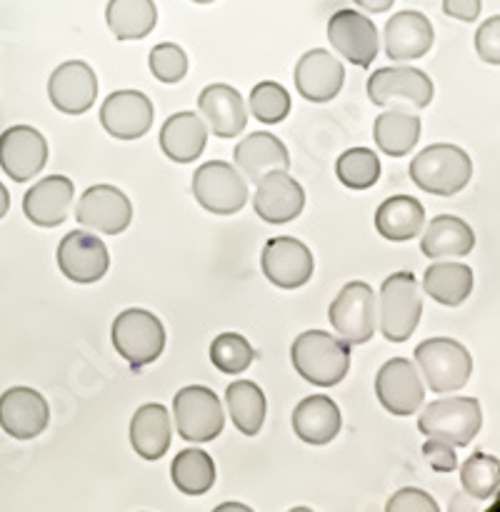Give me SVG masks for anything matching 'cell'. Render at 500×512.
Here are the masks:
<instances>
[{
  "instance_id": "7",
  "label": "cell",
  "mask_w": 500,
  "mask_h": 512,
  "mask_svg": "<svg viewBox=\"0 0 500 512\" xmlns=\"http://www.w3.org/2000/svg\"><path fill=\"white\" fill-rule=\"evenodd\" d=\"M173 418L185 443L203 445L218 438L225 428V413L218 395L205 385H188L173 398Z\"/></svg>"
},
{
  "instance_id": "47",
  "label": "cell",
  "mask_w": 500,
  "mask_h": 512,
  "mask_svg": "<svg viewBox=\"0 0 500 512\" xmlns=\"http://www.w3.org/2000/svg\"><path fill=\"white\" fill-rule=\"evenodd\" d=\"M228 510H243V512H248L250 508H245V505H240V503H223V505H218V508H215V512H228Z\"/></svg>"
},
{
  "instance_id": "6",
  "label": "cell",
  "mask_w": 500,
  "mask_h": 512,
  "mask_svg": "<svg viewBox=\"0 0 500 512\" xmlns=\"http://www.w3.org/2000/svg\"><path fill=\"white\" fill-rule=\"evenodd\" d=\"M483 410L475 398H445L425 405L418 418V430L425 438L443 440L453 448H468L480 433Z\"/></svg>"
},
{
  "instance_id": "33",
  "label": "cell",
  "mask_w": 500,
  "mask_h": 512,
  "mask_svg": "<svg viewBox=\"0 0 500 512\" xmlns=\"http://www.w3.org/2000/svg\"><path fill=\"white\" fill-rule=\"evenodd\" d=\"M105 23L118 40H143L158 23L155 0H108Z\"/></svg>"
},
{
  "instance_id": "39",
  "label": "cell",
  "mask_w": 500,
  "mask_h": 512,
  "mask_svg": "<svg viewBox=\"0 0 500 512\" xmlns=\"http://www.w3.org/2000/svg\"><path fill=\"white\" fill-rule=\"evenodd\" d=\"M255 360V350L243 335L223 333L210 343V363L225 375H238L250 368Z\"/></svg>"
},
{
  "instance_id": "19",
  "label": "cell",
  "mask_w": 500,
  "mask_h": 512,
  "mask_svg": "<svg viewBox=\"0 0 500 512\" xmlns=\"http://www.w3.org/2000/svg\"><path fill=\"white\" fill-rule=\"evenodd\" d=\"M155 118L153 103L140 90H115L103 100L100 125L118 140H138L150 130Z\"/></svg>"
},
{
  "instance_id": "14",
  "label": "cell",
  "mask_w": 500,
  "mask_h": 512,
  "mask_svg": "<svg viewBox=\"0 0 500 512\" xmlns=\"http://www.w3.org/2000/svg\"><path fill=\"white\" fill-rule=\"evenodd\" d=\"M375 395L390 415L408 418L423 408L425 385L410 360L390 358L375 375Z\"/></svg>"
},
{
  "instance_id": "28",
  "label": "cell",
  "mask_w": 500,
  "mask_h": 512,
  "mask_svg": "<svg viewBox=\"0 0 500 512\" xmlns=\"http://www.w3.org/2000/svg\"><path fill=\"white\" fill-rule=\"evenodd\" d=\"M130 448L140 455L143 460L165 458L173 443V428H170V413L165 405L160 403H145L130 418L128 428Z\"/></svg>"
},
{
  "instance_id": "35",
  "label": "cell",
  "mask_w": 500,
  "mask_h": 512,
  "mask_svg": "<svg viewBox=\"0 0 500 512\" xmlns=\"http://www.w3.org/2000/svg\"><path fill=\"white\" fill-rule=\"evenodd\" d=\"M170 480L183 495L198 498L215 485V463L205 450H180L170 463Z\"/></svg>"
},
{
  "instance_id": "38",
  "label": "cell",
  "mask_w": 500,
  "mask_h": 512,
  "mask_svg": "<svg viewBox=\"0 0 500 512\" xmlns=\"http://www.w3.org/2000/svg\"><path fill=\"white\" fill-rule=\"evenodd\" d=\"M250 115L263 125H278L290 115L293 100H290L288 88H283L275 80H260L248 98Z\"/></svg>"
},
{
  "instance_id": "5",
  "label": "cell",
  "mask_w": 500,
  "mask_h": 512,
  "mask_svg": "<svg viewBox=\"0 0 500 512\" xmlns=\"http://www.w3.org/2000/svg\"><path fill=\"white\" fill-rule=\"evenodd\" d=\"M415 363L433 393H455L473 375L468 348L453 338H428L415 348Z\"/></svg>"
},
{
  "instance_id": "41",
  "label": "cell",
  "mask_w": 500,
  "mask_h": 512,
  "mask_svg": "<svg viewBox=\"0 0 500 512\" xmlns=\"http://www.w3.org/2000/svg\"><path fill=\"white\" fill-rule=\"evenodd\" d=\"M475 50L483 63L493 68L500 65V15H493L475 30Z\"/></svg>"
},
{
  "instance_id": "4",
  "label": "cell",
  "mask_w": 500,
  "mask_h": 512,
  "mask_svg": "<svg viewBox=\"0 0 500 512\" xmlns=\"http://www.w3.org/2000/svg\"><path fill=\"white\" fill-rule=\"evenodd\" d=\"M113 348L133 370L155 363L165 350V328L158 315L143 308H128L110 328Z\"/></svg>"
},
{
  "instance_id": "32",
  "label": "cell",
  "mask_w": 500,
  "mask_h": 512,
  "mask_svg": "<svg viewBox=\"0 0 500 512\" xmlns=\"http://www.w3.org/2000/svg\"><path fill=\"white\" fill-rule=\"evenodd\" d=\"M423 290L435 303L458 308L473 293V270L463 263H433L423 275Z\"/></svg>"
},
{
  "instance_id": "40",
  "label": "cell",
  "mask_w": 500,
  "mask_h": 512,
  "mask_svg": "<svg viewBox=\"0 0 500 512\" xmlns=\"http://www.w3.org/2000/svg\"><path fill=\"white\" fill-rule=\"evenodd\" d=\"M148 68L155 80L165 85H175L188 75V55L178 43H158L150 48Z\"/></svg>"
},
{
  "instance_id": "18",
  "label": "cell",
  "mask_w": 500,
  "mask_h": 512,
  "mask_svg": "<svg viewBox=\"0 0 500 512\" xmlns=\"http://www.w3.org/2000/svg\"><path fill=\"white\" fill-rule=\"evenodd\" d=\"M305 208V190L288 170H273L255 183L253 210L270 225H285Z\"/></svg>"
},
{
  "instance_id": "13",
  "label": "cell",
  "mask_w": 500,
  "mask_h": 512,
  "mask_svg": "<svg viewBox=\"0 0 500 512\" xmlns=\"http://www.w3.org/2000/svg\"><path fill=\"white\" fill-rule=\"evenodd\" d=\"M260 268L263 275L270 280V285L280 290H298L313 278L315 260L313 253L298 238H270L265 243L263 255H260Z\"/></svg>"
},
{
  "instance_id": "42",
  "label": "cell",
  "mask_w": 500,
  "mask_h": 512,
  "mask_svg": "<svg viewBox=\"0 0 500 512\" xmlns=\"http://www.w3.org/2000/svg\"><path fill=\"white\" fill-rule=\"evenodd\" d=\"M438 503L430 498L425 490L418 488H403L395 495H390L385 503V512H438Z\"/></svg>"
},
{
  "instance_id": "20",
  "label": "cell",
  "mask_w": 500,
  "mask_h": 512,
  "mask_svg": "<svg viewBox=\"0 0 500 512\" xmlns=\"http://www.w3.org/2000/svg\"><path fill=\"white\" fill-rule=\"evenodd\" d=\"M50 425L48 400L33 388H10L0 395V428L15 440H33Z\"/></svg>"
},
{
  "instance_id": "27",
  "label": "cell",
  "mask_w": 500,
  "mask_h": 512,
  "mask_svg": "<svg viewBox=\"0 0 500 512\" xmlns=\"http://www.w3.org/2000/svg\"><path fill=\"white\" fill-rule=\"evenodd\" d=\"M233 160L240 175H245L250 183H258L263 175L273 173V170L290 168L288 148L283 145V140L275 138L268 130H258V133H250L248 138L240 140L233 150Z\"/></svg>"
},
{
  "instance_id": "48",
  "label": "cell",
  "mask_w": 500,
  "mask_h": 512,
  "mask_svg": "<svg viewBox=\"0 0 500 512\" xmlns=\"http://www.w3.org/2000/svg\"><path fill=\"white\" fill-rule=\"evenodd\" d=\"M193 3H198V5H208V3H215V0H193Z\"/></svg>"
},
{
  "instance_id": "30",
  "label": "cell",
  "mask_w": 500,
  "mask_h": 512,
  "mask_svg": "<svg viewBox=\"0 0 500 512\" xmlns=\"http://www.w3.org/2000/svg\"><path fill=\"white\" fill-rule=\"evenodd\" d=\"M425 208L413 195H393L375 210V230L390 243H408L423 233Z\"/></svg>"
},
{
  "instance_id": "3",
  "label": "cell",
  "mask_w": 500,
  "mask_h": 512,
  "mask_svg": "<svg viewBox=\"0 0 500 512\" xmlns=\"http://www.w3.org/2000/svg\"><path fill=\"white\" fill-rule=\"evenodd\" d=\"M378 328L390 343H405L418 330L420 315H423V298L420 285L410 270H398L388 275L380 285L378 303Z\"/></svg>"
},
{
  "instance_id": "45",
  "label": "cell",
  "mask_w": 500,
  "mask_h": 512,
  "mask_svg": "<svg viewBox=\"0 0 500 512\" xmlns=\"http://www.w3.org/2000/svg\"><path fill=\"white\" fill-rule=\"evenodd\" d=\"M358 8H363L365 13H385V10L393 8L395 0H353Z\"/></svg>"
},
{
  "instance_id": "15",
  "label": "cell",
  "mask_w": 500,
  "mask_h": 512,
  "mask_svg": "<svg viewBox=\"0 0 500 512\" xmlns=\"http://www.w3.org/2000/svg\"><path fill=\"white\" fill-rule=\"evenodd\" d=\"M80 228L98 230L105 235H120L133 223V203L115 185H93L85 190L75 208Z\"/></svg>"
},
{
  "instance_id": "23",
  "label": "cell",
  "mask_w": 500,
  "mask_h": 512,
  "mask_svg": "<svg viewBox=\"0 0 500 512\" xmlns=\"http://www.w3.org/2000/svg\"><path fill=\"white\" fill-rule=\"evenodd\" d=\"M75 185L65 175H48L38 180L23 198V213L35 228H58L65 223L73 205Z\"/></svg>"
},
{
  "instance_id": "2",
  "label": "cell",
  "mask_w": 500,
  "mask_h": 512,
  "mask_svg": "<svg viewBox=\"0 0 500 512\" xmlns=\"http://www.w3.org/2000/svg\"><path fill=\"white\" fill-rule=\"evenodd\" d=\"M415 188L430 195L450 198L468 188L473 178V160L463 148L453 143H435L420 150L408 165Z\"/></svg>"
},
{
  "instance_id": "1",
  "label": "cell",
  "mask_w": 500,
  "mask_h": 512,
  "mask_svg": "<svg viewBox=\"0 0 500 512\" xmlns=\"http://www.w3.org/2000/svg\"><path fill=\"white\" fill-rule=\"evenodd\" d=\"M293 368L315 388H335L350 370V345L325 330H305L290 348Z\"/></svg>"
},
{
  "instance_id": "37",
  "label": "cell",
  "mask_w": 500,
  "mask_h": 512,
  "mask_svg": "<svg viewBox=\"0 0 500 512\" xmlns=\"http://www.w3.org/2000/svg\"><path fill=\"white\" fill-rule=\"evenodd\" d=\"M335 175L350 190H368L380 178V158L373 148H350L335 163Z\"/></svg>"
},
{
  "instance_id": "11",
  "label": "cell",
  "mask_w": 500,
  "mask_h": 512,
  "mask_svg": "<svg viewBox=\"0 0 500 512\" xmlns=\"http://www.w3.org/2000/svg\"><path fill=\"white\" fill-rule=\"evenodd\" d=\"M58 268L70 283L93 285L108 275L110 253L93 230H73L58 245Z\"/></svg>"
},
{
  "instance_id": "9",
  "label": "cell",
  "mask_w": 500,
  "mask_h": 512,
  "mask_svg": "<svg viewBox=\"0 0 500 512\" xmlns=\"http://www.w3.org/2000/svg\"><path fill=\"white\" fill-rule=\"evenodd\" d=\"M435 85L428 73L408 65L378 68L368 78V98L378 108H428Z\"/></svg>"
},
{
  "instance_id": "46",
  "label": "cell",
  "mask_w": 500,
  "mask_h": 512,
  "mask_svg": "<svg viewBox=\"0 0 500 512\" xmlns=\"http://www.w3.org/2000/svg\"><path fill=\"white\" fill-rule=\"evenodd\" d=\"M8 210H10V193H8V188L0 183V220L8 215Z\"/></svg>"
},
{
  "instance_id": "43",
  "label": "cell",
  "mask_w": 500,
  "mask_h": 512,
  "mask_svg": "<svg viewBox=\"0 0 500 512\" xmlns=\"http://www.w3.org/2000/svg\"><path fill=\"white\" fill-rule=\"evenodd\" d=\"M423 458L428 460L435 473H455L458 470V455L450 443L428 438L423 445Z\"/></svg>"
},
{
  "instance_id": "24",
  "label": "cell",
  "mask_w": 500,
  "mask_h": 512,
  "mask_svg": "<svg viewBox=\"0 0 500 512\" xmlns=\"http://www.w3.org/2000/svg\"><path fill=\"white\" fill-rule=\"evenodd\" d=\"M198 110L208 120V133L218 138H235L248 125V108L245 100L233 85L210 83L198 95Z\"/></svg>"
},
{
  "instance_id": "26",
  "label": "cell",
  "mask_w": 500,
  "mask_h": 512,
  "mask_svg": "<svg viewBox=\"0 0 500 512\" xmlns=\"http://www.w3.org/2000/svg\"><path fill=\"white\" fill-rule=\"evenodd\" d=\"M160 150L178 165L195 163L208 145V125L193 110L170 115L160 128Z\"/></svg>"
},
{
  "instance_id": "16",
  "label": "cell",
  "mask_w": 500,
  "mask_h": 512,
  "mask_svg": "<svg viewBox=\"0 0 500 512\" xmlns=\"http://www.w3.org/2000/svg\"><path fill=\"white\" fill-rule=\"evenodd\" d=\"M48 165V140L33 125H13L0 133V168L15 183H28Z\"/></svg>"
},
{
  "instance_id": "31",
  "label": "cell",
  "mask_w": 500,
  "mask_h": 512,
  "mask_svg": "<svg viewBox=\"0 0 500 512\" xmlns=\"http://www.w3.org/2000/svg\"><path fill=\"white\" fill-rule=\"evenodd\" d=\"M420 118L408 108H388L373 123L375 145L390 158H403L418 145Z\"/></svg>"
},
{
  "instance_id": "34",
  "label": "cell",
  "mask_w": 500,
  "mask_h": 512,
  "mask_svg": "<svg viewBox=\"0 0 500 512\" xmlns=\"http://www.w3.org/2000/svg\"><path fill=\"white\" fill-rule=\"evenodd\" d=\"M225 403H228V413L235 428L248 438H255L268 415V400H265L263 390L253 380H235L225 390Z\"/></svg>"
},
{
  "instance_id": "21",
  "label": "cell",
  "mask_w": 500,
  "mask_h": 512,
  "mask_svg": "<svg viewBox=\"0 0 500 512\" xmlns=\"http://www.w3.org/2000/svg\"><path fill=\"white\" fill-rule=\"evenodd\" d=\"M383 40L385 55L395 63H405L428 55L435 43V30L428 15L420 10H400L385 23Z\"/></svg>"
},
{
  "instance_id": "22",
  "label": "cell",
  "mask_w": 500,
  "mask_h": 512,
  "mask_svg": "<svg viewBox=\"0 0 500 512\" xmlns=\"http://www.w3.org/2000/svg\"><path fill=\"white\" fill-rule=\"evenodd\" d=\"M345 68L330 50L313 48L295 65V88L310 103H330L343 90Z\"/></svg>"
},
{
  "instance_id": "10",
  "label": "cell",
  "mask_w": 500,
  "mask_h": 512,
  "mask_svg": "<svg viewBox=\"0 0 500 512\" xmlns=\"http://www.w3.org/2000/svg\"><path fill=\"white\" fill-rule=\"evenodd\" d=\"M193 195L213 215H235L248 203V185L240 170L225 160H208L193 173Z\"/></svg>"
},
{
  "instance_id": "12",
  "label": "cell",
  "mask_w": 500,
  "mask_h": 512,
  "mask_svg": "<svg viewBox=\"0 0 500 512\" xmlns=\"http://www.w3.org/2000/svg\"><path fill=\"white\" fill-rule=\"evenodd\" d=\"M328 40L350 65H358V68H370V63L378 58V28L360 10H335L328 20Z\"/></svg>"
},
{
  "instance_id": "29",
  "label": "cell",
  "mask_w": 500,
  "mask_h": 512,
  "mask_svg": "<svg viewBox=\"0 0 500 512\" xmlns=\"http://www.w3.org/2000/svg\"><path fill=\"white\" fill-rule=\"evenodd\" d=\"M423 230L420 250L425 258H463V255L473 253L475 233L458 215H438L428 225H423Z\"/></svg>"
},
{
  "instance_id": "17",
  "label": "cell",
  "mask_w": 500,
  "mask_h": 512,
  "mask_svg": "<svg viewBox=\"0 0 500 512\" xmlns=\"http://www.w3.org/2000/svg\"><path fill=\"white\" fill-rule=\"evenodd\" d=\"M48 98L63 115L88 113L98 98V75L85 60H65L50 73Z\"/></svg>"
},
{
  "instance_id": "36",
  "label": "cell",
  "mask_w": 500,
  "mask_h": 512,
  "mask_svg": "<svg viewBox=\"0 0 500 512\" xmlns=\"http://www.w3.org/2000/svg\"><path fill=\"white\" fill-rule=\"evenodd\" d=\"M460 485L465 495L478 503L495 498L500 488V463L488 453H473L460 468Z\"/></svg>"
},
{
  "instance_id": "44",
  "label": "cell",
  "mask_w": 500,
  "mask_h": 512,
  "mask_svg": "<svg viewBox=\"0 0 500 512\" xmlns=\"http://www.w3.org/2000/svg\"><path fill=\"white\" fill-rule=\"evenodd\" d=\"M480 8H483V0H443V13L463 23H473L480 15Z\"/></svg>"
},
{
  "instance_id": "8",
  "label": "cell",
  "mask_w": 500,
  "mask_h": 512,
  "mask_svg": "<svg viewBox=\"0 0 500 512\" xmlns=\"http://www.w3.org/2000/svg\"><path fill=\"white\" fill-rule=\"evenodd\" d=\"M330 328L338 333L350 348L368 343L378 328V310H375V293L363 280H350L343 285L338 298L328 308Z\"/></svg>"
},
{
  "instance_id": "25",
  "label": "cell",
  "mask_w": 500,
  "mask_h": 512,
  "mask_svg": "<svg viewBox=\"0 0 500 512\" xmlns=\"http://www.w3.org/2000/svg\"><path fill=\"white\" fill-rule=\"evenodd\" d=\"M343 428V415L335 400L328 395H310L303 398L293 410V433L298 440L313 448L333 443Z\"/></svg>"
}]
</instances>
